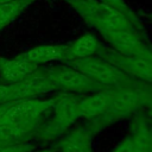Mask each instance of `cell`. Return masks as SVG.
<instances>
[{"instance_id": "9a60e30c", "label": "cell", "mask_w": 152, "mask_h": 152, "mask_svg": "<svg viewBox=\"0 0 152 152\" xmlns=\"http://www.w3.org/2000/svg\"><path fill=\"white\" fill-rule=\"evenodd\" d=\"M91 129L78 128L65 137L59 144L61 152H90L91 151Z\"/></svg>"}, {"instance_id": "52a82bcc", "label": "cell", "mask_w": 152, "mask_h": 152, "mask_svg": "<svg viewBox=\"0 0 152 152\" xmlns=\"http://www.w3.org/2000/svg\"><path fill=\"white\" fill-rule=\"evenodd\" d=\"M97 56L115 65L131 78L152 86V53L144 56H127L113 49L101 48Z\"/></svg>"}, {"instance_id": "9c48e42d", "label": "cell", "mask_w": 152, "mask_h": 152, "mask_svg": "<svg viewBox=\"0 0 152 152\" xmlns=\"http://www.w3.org/2000/svg\"><path fill=\"white\" fill-rule=\"evenodd\" d=\"M101 36L109 43L110 46H113V50L119 53L127 56H144L152 53V50L142 40L139 28H124L113 32H106Z\"/></svg>"}, {"instance_id": "ac0fdd59", "label": "cell", "mask_w": 152, "mask_h": 152, "mask_svg": "<svg viewBox=\"0 0 152 152\" xmlns=\"http://www.w3.org/2000/svg\"><path fill=\"white\" fill-rule=\"evenodd\" d=\"M101 1H103V2H106V4H109V5H112V6H114V7L119 8V10H121V11L125 12L127 15H129L132 19H134V20H137V21H140L139 18H138V17L132 12V10L128 7V5L126 4L125 0H101Z\"/></svg>"}, {"instance_id": "3957f363", "label": "cell", "mask_w": 152, "mask_h": 152, "mask_svg": "<svg viewBox=\"0 0 152 152\" xmlns=\"http://www.w3.org/2000/svg\"><path fill=\"white\" fill-rule=\"evenodd\" d=\"M62 63L83 72L102 88L118 89L133 81H137L97 55L78 59H68Z\"/></svg>"}, {"instance_id": "8992f818", "label": "cell", "mask_w": 152, "mask_h": 152, "mask_svg": "<svg viewBox=\"0 0 152 152\" xmlns=\"http://www.w3.org/2000/svg\"><path fill=\"white\" fill-rule=\"evenodd\" d=\"M63 91L50 99H27L12 101L1 122L14 124H36L39 125L42 119L52 112L55 104L62 96Z\"/></svg>"}, {"instance_id": "30bf717a", "label": "cell", "mask_w": 152, "mask_h": 152, "mask_svg": "<svg viewBox=\"0 0 152 152\" xmlns=\"http://www.w3.org/2000/svg\"><path fill=\"white\" fill-rule=\"evenodd\" d=\"M114 89L103 88L93 93L87 94V96L80 100V115L90 121L100 118L104 114L108 108L109 101L112 99Z\"/></svg>"}, {"instance_id": "484cf974", "label": "cell", "mask_w": 152, "mask_h": 152, "mask_svg": "<svg viewBox=\"0 0 152 152\" xmlns=\"http://www.w3.org/2000/svg\"><path fill=\"white\" fill-rule=\"evenodd\" d=\"M150 18H151V20H152V15H150Z\"/></svg>"}, {"instance_id": "5bb4252c", "label": "cell", "mask_w": 152, "mask_h": 152, "mask_svg": "<svg viewBox=\"0 0 152 152\" xmlns=\"http://www.w3.org/2000/svg\"><path fill=\"white\" fill-rule=\"evenodd\" d=\"M101 48L102 45L95 36L86 33L68 45V59H78L95 56L99 53Z\"/></svg>"}, {"instance_id": "cb8c5ba5", "label": "cell", "mask_w": 152, "mask_h": 152, "mask_svg": "<svg viewBox=\"0 0 152 152\" xmlns=\"http://www.w3.org/2000/svg\"><path fill=\"white\" fill-rule=\"evenodd\" d=\"M10 1H13V0H0V4H2V2H10Z\"/></svg>"}, {"instance_id": "e0dca14e", "label": "cell", "mask_w": 152, "mask_h": 152, "mask_svg": "<svg viewBox=\"0 0 152 152\" xmlns=\"http://www.w3.org/2000/svg\"><path fill=\"white\" fill-rule=\"evenodd\" d=\"M28 151H31V145L26 140L5 144L0 146V152H28Z\"/></svg>"}, {"instance_id": "d4e9b609", "label": "cell", "mask_w": 152, "mask_h": 152, "mask_svg": "<svg viewBox=\"0 0 152 152\" xmlns=\"http://www.w3.org/2000/svg\"><path fill=\"white\" fill-rule=\"evenodd\" d=\"M2 145H5V144H1V142H0V146H2Z\"/></svg>"}, {"instance_id": "603a6c76", "label": "cell", "mask_w": 152, "mask_h": 152, "mask_svg": "<svg viewBox=\"0 0 152 152\" xmlns=\"http://www.w3.org/2000/svg\"><path fill=\"white\" fill-rule=\"evenodd\" d=\"M146 107L152 112V95H151V97H150V100L147 101V103H146Z\"/></svg>"}, {"instance_id": "44dd1931", "label": "cell", "mask_w": 152, "mask_h": 152, "mask_svg": "<svg viewBox=\"0 0 152 152\" xmlns=\"http://www.w3.org/2000/svg\"><path fill=\"white\" fill-rule=\"evenodd\" d=\"M10 104H11V102H5V103L0 104V122L2 121V119H4V116H5L6 112H7V109L10 107Z\"/></svg>"}, {"instance_id": "7a4b0ae2", "label": "cell", "mask_w": 152, "mask_h": 152, "mask_svg": "<svg viewBox=\"0 0 152 152\" xmlns=\"http://www.w3.org/2000/svg\"><path fill=\"white\" fill-rule=\"evenodd\" d=\"M152 95V86L141 82L133 81L124 87L114 89L108 108L103 115L90 121L89 128L97 131L116 120H120L139 108L146 106Z\"/></svg>"}, {"instance_id": "5b68a950", "label": "cell", "mask_w": 152, "mask_h": 152, "mask_svg": "<svg viewBox=\"0 0 152 152\" xmlns=\"http://www.w3.org/2000/svg\"><path fill=\"white\" fill-rule=\"evenodd\" d=\"M44 74L50 81L63 93H76V94H89L100 89H103L95 81L89 78L83 72L62 63L50 68H42Z\"/></svg>"}, {"instance_id": "2e32d148", "label": "cell", "mask_w": 152, "mask_h": 152, "mask_svg": "<svg viewBox=\"0 0 152 152\" xmlns=\"http://www.w3.org/2000/svg\"><path fill=\"white\" fill-rule=\"evenodd\" d=\"M36 0H13L0 4V32Z\"/></svg>"}, {"instance_id": "6da1fadb", "label": "cell", "mask_w": 152, "mask_h": 152, "mask_svg": "<svg viewBox=\"0 0 152 152\" xmlns=\"http://www.w3.org/2000/svg\"><path fill=\"white\" fill-rule=\"evenodd\" d=\"M83 20L100 34L124 28H141L140 21L132 19L121 10L101 0H64Z\"/></svg>"}, {"instance_id": "277c9868", "label": "cell", "mask_w": 152, "mask_h": 152, "mask_svg": "<svg viewBox=\"0 0 152 152\" xmlns=\"http://www.w3.org/2000/svg\"><path fill=\"white\" fill-rule=\"evenodd\" d=\"M80 100L81 97L69 93H63L52 109L53 116L39 131L42 140H53L61 137L69 127L81 118L80 115Z\"/></svg>"}, {"instance_id": "8fae6325", "label": "cell", "mask_w": 152, "mask_h": 152, "mask_svg": "<svg viewBox=\"0 0 152 152\" xmlns=\"http://www.w3.org/2000/svg\"><path fill=\"white\" fill-rule=\"evenodd\" d=\"M38 68V65L31 63L20 55L14 58L0 57V80L5 84H12L27 77Z\"/></svg>"}, {"instance_id": "ffe728a7", "label": "cell", "mask_w": 152, "mask_h": 152, "mask_svg": "<svg viewBox=\"0 0 152 152\" xmlns=\"http://www.w3.org/2000/svg\"><path fill=\"white\" fill-rule=\"evenodd\" d=\"M11 89L8 84H0V104L5 102H10Z\"/></svg>"}, {"instance_id": "7402d4cb", "label": "cell", "mask_w": 152, "mask_h": 152, "mask_svg": "<svg viewBox=\"0 0 152 152\" xmlns=\"http://www.w3.org/2000/svg\"><path fill=\"white\" fill-rule=\"evenodd\" d=\"M148 152H152V127H151V133L148 138Z\"/></svg>"}, {"instance_id": "4fadbf2b", "label": "cell", "mask_w": 152, "mask_h": 152, "mask_svg": "<svg viewBox=\"0 0 152 152\" xmlns=\"http://www.w3.org/2000/svg\"><path fill=\"white\" fill-rule=\"evenodd\" d=\"M37 128L38 125L36 124L0 122V142L11 144L17 141H25L34 132H37Z\"/></svg>"}, {"instance_id": "ba28073f", "label": "cell", "mask_w": 152, "mask_h": 152, "mask_svg": "<svg viewBox=\"0 0 152 152\" xmlns=\"http://www.w3.org/2000/svg\"><path fill=\"white\" fill-rule=\"evenodd\" d=\"M8 86L11 89L10 102L27 99H39L43 95L58 90L53 82L48 78L40 66L27 77Z\"/></svg>"}, {"instance_id": "7c38bea8", "label": "cell", "mask_w": 152, "mask_h": 152, "mask_svg": "<svg viewBox=\"0 0 152 152\" xmlns=\"http://www.w3.org/2000/svg\"><path fill=\"white\" fill-rule=\"evenodd\" d=\"M20 56L38 66L53 62H64L68 59V45H39L21 53Z\"/></svg>"}, {"instance_id": "d6986e66", "label": "cell", "mask_w": 152, "mask_h": 152, "mask_svg": "<svg viewBox=\"0 0 152 152\" xmlns=\"http://www.w3.org/2000/svg\"><path fill=\"white\" fill-rule=\"evenodd\" d=\"M113 152H137V147H135V144H134L132 135H129L125 140H122L113 150Z\"/></svg>"}]
</instances>
